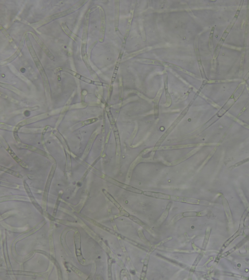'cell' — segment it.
I'll use <instances>...</instances> for the list:
<instances>
[{
  "label": "cell",
  "instance_id": "6da1fadb",
  "mask_svg": "<svg viewBox=\"0 0 249 280\" xmlns=\"http://www.w3.org/2000/svg\"><path fill=\"white\" fill-rule=\"evenodd\" d=\"M25 42H26V44H27V47L29 49L30 54L31 55L32 59H33V60L34 61L36 67L38 69L39 73H40V75H41V76L42 78L44 87L45 88V89L46 90L49 91L50 90V89H49L50 87H49V80H48V77L47 76L45 71L44 70V68L42 66V64L41 63V61L39 59L38 57L37 56V54H36V52L35 51L34 48H33L32 42H31V41H30L29 38V35H26Z\"/></svg>",
  "mask_w": 249,
  "mask_h": 280
},
{
  "label": "cell",
  "instance_id": "7a4b0ae2",
  "mask_svg": "<svg viewBox=\"0 0 249 280\" xmlns=\"http://www.w3.org/2000/svg\"><path fill=\"white\" fill-rule=\"evenodd\" d=\"M87 2V1H80L67 10L63 11L62 12L55 14L54 15L50 16L49 17L47 18L45 20H44L39 22L40 23H39V25H45L47 23L51 22L54 20H57L58 19L62 18L64 17L65 16L71 14L79 9Z\"/></svg>",
  "mask_w": 249,
  "mask_h": 280
},
{
  "label": "cell",
  "instance_id": "3957f363",
  "mask_svg": "<svg viewBox=\"0 0 249 280\" xmlns=\"http://www.w3.org/2000/svg\"><path fill=\"white\" fill-rule=\"evenodd\" d=\"M104 179L108 182H110V184L118 186V187H120L121 188L125 190L126 191L132 192L133 193L138 194H143V191L142 190L133 187V186H130V185H129L122 183L120 181L114 180V179H113L112 177L107 176L106 175L105 176Z\"/></svg>",
  "mask_w": 249,
  "mask_h": 280
},
{
  "label": "cell",
  "instance_id": "277c9868",
  "mask_svg": "<svg viewBox=\"0 0 249 280\" xmlns=\"http://www.w3.org/2000/svg\"><path fill=\"white\" fill-rule=\"evenodd\" d=\"M241 5L240 6H239V8L238 9V10L237 11L236 15H235V16H234V18L233 20H232V22L228 26L226 30L225 31V32H224V34H223L222 37L221 38L220 40V42H218V44H217V47H216V49H215V54H215V55H214V56H214V58H215V59H216V58L217 57V56H218L219 52H220V50L221 47L222 46V44L224 43L225 39H226V37H227V35H228L229 34V33L230 32V31H231L232 27L233 26L234 23L236 22V20H237V19L238 18V15H239V12H240V11H241Z\"/></svg>",
  "mask_w": 249,
  "mask_h": 280
},
{
  "label": "cell",
  "instance_id": "5b68a950",
  "mask_svg": "<svg viewBox=\"0 0 249 280\" xmlns=\"http://www.w3.org/2000/svg\"><path fill=\"white\" fill-rule=\"evenodd\" d=\"M59 69L60 71H63V72H65L70 73V75L74 76V77H76L77 79H79L80 80L83 81V82H86L87 83L95 85L96 86H106L107 85L108 86V84L104 83L102 82L93 81L92 80L89 79V78H87V77L82 76V75H80V74L76 72L75 71L70 70L69 69L65 68H59Z\"/></svg>",
  "mask_w": 249,
  "mask_h": 280
},
{
  "label": "cell",
  "instance_id": "8992f818",
  "mask_svg": "<svg viewBox=\"0 0 249 280\" xmlns=\"http://www.w3.org/2000/svg\"><path fill=\"white\" fill-rule=\"evenodd\" d=\"M171 199L178 202L188 203L190 204L200 205H209L211 203L206 201H201L196 198H191L188 197H180V196H171Z\"/></svg>",
  "mask_w": 249,
  "mask_h": 280
},
{
  "label": "cell",
  "instance_id": "52a82bcc",
  "mask_svg": "<svg viewBox=\"0 0 249 280\" xmlns=\"http://www.w3.org/2000/svg\"><path fill=\"white\" fill-rule=\"evenodd\" d=\"M56 169V164H53V166H52L50 172L49 173L48 179L47 180L45 189H44V192L43 196V203H42V206H43V209L44 210H45L46 208V206L47 202V198H48L49 189H50L51 184L52 181L53 180L54 174L55 172Z\"/></svg>",
  "mask_w": 249,
  "mask_h": 280
},
{
  "label": "cell",
  "instance_id": "ba28073f",
  "mask_svg": "<svg viewBox=\"0 0 249 280\" xmlns=\"http://www.w3.org/2000/svg\"><path fill=\"white\" fill-rule=\"evenodd\" d=\"M74 241H75V249L76 257L81 264H84L85 263V259L83 257L81 251V237L79 231H76L74 235Z\"/></svg>",
  "mask_w": 249,
  "mask_h": 280
},
{
  "label": "cell",
  "instance_id": "9c48e42d",
  "mask_svg": "<svg viewBox=\"0 0 249 280\" xmlns=\"http://www.w3.org/2000/svg\"><path fill=\"white\" fill-rule=\"evenodd\" d=\"M26 33H25V34L23 35L22 39L21 42H20L19 46L17 50L16 51V52H15L12 56H10V58H9L8 59H6L4 60V61H2L1 62V66H4V65H6V64L10 63L11 62H12L13 61L15 60V59H17L18 56L20 55V54H21V52H22V49H23V47H24V46H25V41L26 37Z\"/></svg>",
  "mask_w": 249,
  "mask_h": 280
},
{
  "label": "cell",
  "instance_id": "30bf717a",
  "mask_svg": "<svg viewBox=\"0 0 249 280\" xmlns=\"http://www.w3.org/2000/svg\"><path fill=\"white\" fill-rule=\"evenodd\" d=\"M206 214L205 212H185L180 213L178 215H176L173 218L171 221V224H174L175 223L178 221L180 219H183V218H188V217H199V216H203Z\"/></svg>",
  "mask_w": 249,
  "mask_h": 280
},
{
  "label": "cell",
  "instance_id": "8fae6325",
  "mask_svg": "<svg viewBox=\"0 0 249 280\" xmlns=\"http://www.w3.org/2000/svg\"><path fill=\"white\" fill-rule=\"evenodd\" d=\"M29 33L31 34L32 36L34 37L35 39L37 42V43H38L39 45L40 46L42 50L44 52V53L46 54V55L48 56V58L50 59L51 60H54L55 58V56L53 55V54L49 50V49H48V47L46 46L45 44H44V42L41 40V39L37 35L35 34V33H33V32H29Z\"/></svg>",
  "mask_w": 249,
  "mask_h": 280
},
{
  "label": "cell",
  "instance_id": "7c38bea8",
  "mask_svg": "<svg viewBox=\"0 0 249 280\" xmlns=\"http://www.w3.org/2000/svg\"><path fill=\"white\" fill-rule=\"evenodd\" d=\"M90 22V12L88 11L85 15L83 29V35H82V43L87 44L89 26Z\"/></svg>",
  "mask_w": 249,
  "mask_h": 280
},
{
  "label": "cell",
  "instance_id": "4fadbf2b",
  "mask_svg": "<svg viewBox=\"0 0 249 280\" xmlns=\"http://www.w3.org/2000/svg\"><path fill=\"white\" fill-rule=\"evenodd\" d=\"M143 194L147 197H153L157 199H163V200H170L171 199V196L170 194L162 193L160 192H152V191H144Z\"/></svg>",
  "mask_w": 249,
  "mask_h": 280
},
{
  "label": "cell",
  "instance_id": "5bb4252c",
  "mask_svg": "<svg viewBox=\"0 0 249 280\" xmlns=\"http://www.w3.org/2000/svg\"><path fill=\"white\" fill-rule=\"evenodd\" d=\"M23 184H24V186H25V189L26 192L27 193L30 199V201H31L32 204L34 205L35 207L37 208V209L42 214H43V212L42 208V207L40 206V205L38 203L37 201H36V199L35 198L33 194H32L31 190H30L29 187V185L27 184V183L25 181H23Z\"/></svg>",
  "mask_w": 249,
  "mask_h": 280
},
{
  "label": "cell",
  "instance_id": "9a60e30c",
  "mask_svg": "<svg viewBox=\"0 0 249 280\" xmlns=\"http://www.w3.org/2000/svg\"><path fill=\"white\" fill-rule=\"evenodd\" d=\"M128 218H129L130 220L136 223V224L140 225V226L142 227L143 229L146 230V231L149 232V233H150V234L152 235L153 236H155V232L153 231V230L151 229V228L146 223H145L144 222L142 221L141 220H140L139 218L135 217V216L130 215V214L129 215V217H128Z\"/></svg>",
  "mask_w": 249,
  "mask_h": 280
},
{
  "label": "cell",
  "instance_id": "2e32d148",
  "mask_svg": "<svg viewBox=\"0 0 249 280\" xmlns=\"http://www.w3.org/2000/svg\"><path fill=\"white\" fill-rule=\"evenodd\" d=\"M100 13L101 23V29L100 32L99 42H102L104 39L105 34L106 18L104 11L101 7H100Z\"/></svg>",
  "mask_w": 249,
  "mask_h": 280
},
{
  "label": "cell",
  "instance_id": "e0dca14e",
  "mask_svg": "<svg viewBox=\"0 0 249 280\" xmlns=\"http://www.w3.org/2000/svg\"><path fill=\"white\" fill-rule=\"evenodd\" d=\"M82 216L84 219H86V220H87L89 222L93 224V225H95L96 226L100 228L101 229H103V230H105L106 231L109 232L110 234H116V232H115L113 230H112V229H110L109 228L105 226L104 225H102V224H101L100 223L96 221V220H93V219H92L91 218H88V217H87V216H85V215H82Z\"/></svg>",
  "mask_w": 249,
  "mask_h": 280
},
{
  "label": "cell",
  "instance_id": "ac0fdd59",
  "mask_svg": "<svg viewBox=\"0 0 249 280\" xmlns=\"http://www.w3.org/2000/svg\"><path fill=\"white\" fill-rule=\"evenodd\" d=\"M9 274L14 275H23L28 276L41 277L42 276L41 273L34 272H26V271H11L9 272Z\"/></svg>",
  "mask_w": 249,
  "mask_h": 280
},
{
  "label": "cell",
  "instance_id": "d6986e66",
  "mask_svg": "<svg viewBox=\"0 0 249 280\" xmlns=\"http://www.w3.org/2000/svg\"><path fill=\"white\" fill-rule=\"evenodd\" d=\"M172 204H173V203L172 202H170L168 203V204L167 206L166 209L164 211V212L163 213L161 217H160L158 220H157V225H161L167 218L168 214H169V213H170V210L171 207L172 206Z\"/></svg>",
  "mask_w": 249,
  "mask_h": 280
},
{
  "label": "cell",
  "instance_id": "ffe728a7",
  "mask_svg": "<svg viewBox=\"0 0 249 280\" xmlns=\"http://www.w3.org/2000/svg\"><path fill=\"white\" fill-rule=\"evenodd\" d=\"M6 150L8 151V152L9 153L10 156L13 158L14 160L19 165H21V167H22L23 168H28V165L26 164L25 163L23 162V161H22V160H21L20 158H19L17 156V155L11 149L10 147L8 146V148L6 149Z\"/></svg>",
  "mask_w": 249,
  "mask_h": 280
},
{
  "label": "cell",
  "instance_id": "44dd1931",
  "mask_svg": "<svg viewBox=\"0 0 249 280\" xmlns=\"http://www.w3.org/2000/svg\"><path fill=\"white\" fill-rule=\"evenodd\" d=\"M163 81H164V89L166 91V96L167 97V105H168L167 106L170 105L171 104V98L168 89V84H167V72L163 73Z\"/></svg>",
  "mask_w": 249,
  "mask_h": 280
},
{
  "label": "cell",
  "instance_id": "7402d4cb",
  "mask_svg": "<svg viewBox=\"0 0 249 280\" xmlns=\"http://www.w3.org/2000/svg\"><path fill=\"white\" fill-rule=\"evenodd\" d=\"M102 191H103V193L104 194L106 197H107V198H108V199H109L110 201H111L112 203H113V204L116 206V207L118 208V209L120 210V211L124 209L122 207L121 205L116 201L115 198H114L109 192H107L105 189L102 190Z\"/></svg>",
  "mask_w": 249,
  "mask_h": 280
},
{
  "label": "cell",
  "instance_id": "603a6c76",
  "mask_svg": "<svg viewBox=\"0 0 249 280\" xmlns=\"http://www.w3.org/2000/svg\"><path fill=\"white\" fill-rule=\"evenodd\" d=\"M163 67H165L166 68H168L172 69H174V70L182 71V72H183L184 73H187V74H188V75H190V76H194V75H193L192 73H191L189 72H188V71H187V70H185V69H183L180 67H179V66L175 65V64H174L164 62V65H163Z\"/></svg>",
  "mask_w": 249,
  "mask_h": 280
},
{
  "label": "cell",
  "instance_id": "cb8c5ba5",
  "mask_svg": "<svg viewBox=\"0 0 249 280\" xmlns=\"http://www.w3.org/2000/svg\"><path fill=\"white\" fill-rule=\"evenodd\" d=\"M195 48L196 54L197 58V60H198V64H199V68H200V72H201V75H202L203 77H204L205 76V73L204 72L203 65H202V63H201L200 55V52H199V49H198V43H197V41L196 42V40L195 43Z\"/></svg>",
  "mask_w": 249,
  "mask_h": 280
},
{
  "label": "cell",
  "instance_id": "d4e9b609",
  "mask_svg": "<svg viewBox=\"0 0 249 280\" xmlns=\"http://www.w3.org/2000/svg\"><path fill=\"white\" fill-rule=\"evenodd\" d=\"M123 50L122 51V49L120 53V55H119V57H118V60H117L116 64V67H115L114 72H113V76H112V84L113 83V82H114L115 79H116V77L117 73V72H118L119 66H120V64L122 56H123V52H124V51Z\"/></svg>",
  "mask_w": 249,
  "mask_h": 280
},
{
  "label": "cell",
  "instance_id": "484cf974",
  "mask_svg": "<svg viewBox=\"0 0 249 280\" xmlns=\"http://www.w3.org/2000/svg\"><path fill=\"white\" fill-rule=\"evenodd\" d=\"M62 28L63 30L64 31V32H65V34L67 35L68 36H69L70 38H71L72 39H73L75 42H76L79 39V37H77L74 33L72 32L71 31L69 30L67 26L65 23H62Z\"/></svg>",
  "mask_w": 249,
  "mask_h": 280
},
{
  "label": "cell",
  "instance_id": "4316f807",
  "mask_svg": "<svg viewBox=\"0 0 249 280\" xmlns=\"http://www.w3.org/2000/svg\"><path fill=\"white\" fill-rule=\"evenodd\" d=\"M119 1H115V23L114 26L116 28V31L118 30V23H119Z\"/></svg>",
  "mask_w": 249,
  "mask_h": 280
},
{
  "label": "cell",
  "instance_id": "83f0119b",
  "mask_svg": "<svg viewBox=\"0 0 249 280\" xmlns=\"http://www.w3.org/2000/svg\"><path fill=\"white\" fill-rule=\"evenodd\" d=\"M139 61L143 63L146 64L157 65V66H163V65H164V62L159 61V60H152V59H143L139 60Z\"/></svg>",
  "mask_w": 249,
  "mask_h": 280
},
{
  "label": "cell",
  "instance_id": "f1b7e54d",
  "mask_svg": "<svg viewBox=\"0 0 249 280\" xmlns=\"http://www.w3.org/2000/svg\"><path fill=\"white\" fill-rule=\"evenodd\" d=\"M45 117L46 115H45V114H43V115H39V116H36V117L32 118L29 119H27V120H25L24 121L21 122V123L19 124L17 127H21L23 126L24 125L30 124V123H31L34 122L36 121H38V120H39V119H41L42 118Z\"/></svg>",
  "mask_w": 249,
  "mask_h": 280
},
{
  "label": "cell",
  "instance_id": "f546056e",
  "mask_svg": "<svg viewBox=\"0 0 249 280\" xmlns=\"http://www.w3.org/2000/svg\"><path fill=\"white\" fill-rule=\"evenodd\" d=\"M0 170H1V171H2L4 172L8 173V174L12 175L13 176L18 177V178H20V179H22V175L20 174L19 173L15 171H14V170H11V169H9V168H8L5 167L1 166V167H0Z\"/></svg>",
  "mask_w": 249,
  "mask_h": 280
},
{
  "label": "cell",
  "instance_id": "4dcf8cb0",
  "mask_svg": "<svg viewBox=\"0 0 249 280\" xmlns=\"http://www.w3.org/2000/svg\"><path fill=\"white\" fill-rule=\"evenodd\" d=\"M203 254L202 253H200V255L198 256V257L197 258L196 260L195 261L194 264H193L191 268V269L190 270V272H189V276H188V279H192V278L193 275L194 274V272L196 268L197 265L198 264V263L200 262V261L201 259V258L203 257Z\"/></svg>",
  "mask_w": 249,
  "mask_h": 280
},
{
  "label": "cell",
  "instance_id": "1f68e13d",
  "mask_svg": "<svg viewBox=\"0 0 249 280\" xmlns=\"http://www.w3.org/2000/svg\"><path fill=\"white\" fill-rule=\"evenodd\" d=\"M23 147L48 158V155L47 153L43 151V150H42L41 149H39V148H37L36 147L32 146H29V145H25V147Z\"/></svg>",
  "mask_w": 249,
  "mask_h": 280
},
{
  "label": "cell",
  "instance_id": "d6a6232c",
  "mask_svg": "<svg viewBox=\"0 0 249 280\" xmlns=\"http://www.w3.org/2000/svg\"><path fill=\"white\" fill-rule=\"evenodd\" d=\"M151 49V47H147L146 48H144V49H142V50L137 51L135 52L130 54L129 55L127 56H126L125 58H124V59H130V58H133L134 56L139 55L142 54V53H145L146 52L149 51Z\"/></svg>",
  "mask_w": 249,
  "mask_h": 280
},
{
  "label": "cell",
  "instance_id": "836d02e7",
  "mask_svg": "<svg viewBox=\"0 0 249 280\" xmlns=\"http://www.w3.org/2000/svg\"><path fill=\"white\" fill-rule=\"evenodd\" d=\"M150 255H147L146 258L145 259L144 262V266L143 268L142 272L141 278V279H144L145 277L146 276V271L147 269V265L149 261V258H150Z\"/></svg>",
  "mask_w": 249,
  "mask_h": 280
},
{
  "label": "cell",
  "instance_id": "e575fe53",
  "mask_svg": "<svg viewBox=\"0 0 249 280\" xmlns=\"http://www.w3.org/2000/svg\"><path fill=\"white\" fill-rule=\"evenodd\" d=\"M162 92H163V90H162V89L160 90L159 92H158V93L157 94V96H156V97H155L154 100V111L155 114H156V113H158L159 101L160 98V96H161V94H162Z\"/></svg>",
  "mask_w": 249,
  "mask_h": 280
},
{
  "label": "cell",
  "instance_id": "d590c367",
  "mask_svg": "<svg viewBox=\"0 0 249 280\" xmlns=\"http://www.w3.org/2000/svg\"><path fill=\"white\" fill-rule=\"evenodd\" d=\"M172 239V237H168V238L166 239L163 240V241H161V242H160L157 245H154V246H152L151 248H150V250L149 251V252H148V255H150L155 250H156L157 247H158L161 246V245H163V244L165 243L166 242H167V241H170V240Z\"/></svg>",
  "mask_w": 249,
  "mask_h": 280
},
{
  "label": "cell",
  "instance_id": "8d00e7d4",
  "mask_svg": "<svg viewBox=\"0 0 249 280\" xmlns=\"http://www.w3.org/2000/svg\"><path fill=\"white\" fill-rule=\"evenodd\" d=\"M0 84H1V87H2V88L9 89L10 91H13V92H15V93H18V94H19V93H20V91H19L18 89L16 88L13 86L10 85L8 84L3 83H1Z\"/></svg>",
  "mask_w": 249,
  "mask_h": 280
},
{
  "label": "cell",
  "instance_id": "74e56055",
  "mask_svg": "<svg viewBox=\"0 0 249 280\" xmlns=\"http://www.w3.org/2000/svg\"><path fill=\"white\" fill-rule=\"evenodd\" d=\"M138 235H139L140 239H141L142 241L146 245L148 246H151V244H150V243L149 240L145 237V235H144V234H143V231H142L141 229H139V230H138Z\"/></svg>",
  "mask_w": 249,
  "mask_h": 280
},
{
  "label": "cell",
  "instance_id": "f35d334b",
  "mask_svg": "<svg viewBox=\"0 0 249 280\" xmlns=\"http://www.w3.org/2000/svg\"><path fill=\"white\" fill-rule=\"evenodd\" d=\"M50 259L52 261H53L54 262V264L56 265V267L57 268V272H58V276H59V280H62V270H61V268H60V266H59V264L58 263V262L54 259V258H50Z\"/></svg>",
  "mask_w": 249,
  "mask_h": 280
},
{
  "label": "cell",
  "instance_id": "ab89813d",
  "mask_svg": "<svg viewBox=\"0 0 249 280\" xmlns=\"http://www.w3.org/2000/svg\"><path fill=\"white\" fill-rule=\"evenodd\" d=\"M114 135H115V137H116V143L117 145V153H119V154H120V138H119V133H118V131L116 130V131H114Z\"/></svg>",
  "mask_w": 249,
  "mask_h": 280
},
{
  "label": "cell",
  "instance_id": "60d3db41",
  "mask_svg": "<svg viewBox=\"0 0 249 280\" xmlns=\"http://www.w3.org/2000/svg\"><path fill=\"white\" fill-rule=\"evenodd\" d=\"M133 10L131 11V12H130V17L129 22H128V28L126 29V37L125 38V40L128 37L129 33H130V27H131V22H132V20H133Z\"/></svg>",
  "mask_w": 249,
  "mask_h": 280
},
{
  "label": "cell",
  "instance_id": "b9f144b4",
  "mask_svg": "<svg viewBox=\"0 0 249 280\" xmlns=\"http://www.w3.org/2000/svg\"><path fill=\"white\" fill-rule=\"evenodd\" d=\"M108 277L109 279H111L112 277V264H113V259L111 258H109L108 259Z\"/></svg>",
  "mask_w": 249,
  "mask_h": 280
},
{
  "label": "cell",
  "instance_id": "7bdbcfd3",
  "mask_svg": "<svg viewBox=\"0 0 249 280\" xmlns=\"http://www.w3.org/2000/svg\"><path fill=\"white\" fill-rule=\"evenodd\" d=\"M0 29H1V32L3 33V34L5 35V37H6V38H7V39H8V41H9L10 42H13V41L12 38V37L10 36V35L8 33V32L6 31V30H5V28H4V27H3V26L1 25Z\"/></svg>",
  "mask_w": 249,
  "mask_h": 280
},
{
  "label": "cell",
  "instance_id": "ee69618b",
  "mask_svg": "<svg viewBox=\"0 0 249 280\" xmlns=\"http://www.w3.org/2000/svg\"><path fill=\"white\" fill-rule=\"evenodd\" d=\"M69 267H70V268L72 269V270L75 273H76L77 275H79V277H82L83 276V273L80 271V270H79L78 268H76V267H75L74 265H72L71 264L68 265Z\"/></svg>",
  "mask_w": 249,
  "mask_h": 280
},
{
  "label": "cell",
  "instance_id": "f6af8a7d",
  "mask_svg": "<svg viewBox=\"0 0 249 280\" xmlns=\"http://www.w3.org/2000/svg\"><path fill=\"white\" fill-rule=\"evenodd\" d=\"M214 31H215V27H213L210 32L209 39V47L211 50L213 49V35L214 34Z\"/></svg>",
  "mask_w": 249,
  "mask_h": 280
},
{
  "label": "cell",
  "instance_id": "bcb514c9",
  "mask_svg": "<svg viewBox=\"0 0 249 280\" xmlns=\"http://www.w3.org/2000/svg\"><path fill=\"white\" fill-rule=\"evenodd\" d=\"M97 120H98V119L97 118H93L89 119V120H85V121L82 122V126H86V125H90V124H93V123L97 121Z\"/></svg>",
  "mask_w": 249,
  "mask_h": 280
},
{
  "label": "cell",
  "instance_id": "7dc6e473",
  "mask_svg": "<svg viewBox=\"0 0 249 280\" xmlns=\"http://www.w3.org/2000/svg\"><path fill=\"white\" fill-rule=\"evenodd\" d=\"M60 199H61V195H59V197H58L57 202H56V204L55 207V208H54V212H53V215H54V216H56V214H57V211H58V207H59V203H60Z\"/></svg>",
  "mask_w": 249,
  "mask_h": 280
},
{
  "label": "cell",
  "instance_id": "c3c4849f",
  "mask_svg": "<svg viewBox=\"0 0 249 280\" xmlns=\"http://www.w3.org/2000/svg\"><path fill=\"white\" fill-rule=\"evenodd\" d=\"M209 236V231H206L205 239L204 240V244H203V248H205L206 246H207Z\"/></svg>",
  "mask_w": 249,
  "mask_h": 280
},
{
  "label": "cell",
  "instance_id": "681fc988",
  "mask_svg": "<svg viewBox=\"0 0 249 280\" xmlns=\"http://www.w3.org/2000/svg\"><path fill=\"white\" fill-rule=\"evenodd\" d=\"M120 98L123 99L124 95H123V84L122 82L121 77L120 79Z\"/></svg>",
  "mask_w": 249,
  "mask_h": 280
},
{
  "label": "cell",
  "instance_id": "f907efd6",
  "mask_svg": "<svg viewBox=\"0 0 249 280\" xmlns=\"http://www.w3.org/2000/svg\"><path fill=\"white\" fill-rule=\"evenodd\" d=\"M124 239L125 240L128 242H129V243L131 244L132 245H135V246H137V245H138V244L137 243L133 241V240H131L126 238V237H124Z\"/></svg>",
  "mask_w": 249,
  "mask_h": 280
},
{
  "label": "cell",
  "instance_id": "816d5d0a",
  "mask_svg": "<svg viewBox=\"0 0 249 280\" xmlns=\"http://www.w3.org/2000/svg\"><path fill=\"white\" fill-rule=\"evenodd\" d=\"M237 234H238V233H237V234H236L234 235V236H233V237H234V238H236V237H236V236H237ZM232 240H233V238H231L230 239H230L228 241V242H227L226 243V245H228V244H229V242H231V241H232Z\"/></svg>",
  "mask_w": 249,
  "mask_h": 280
}]
</instances>
